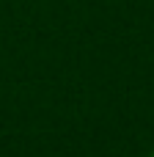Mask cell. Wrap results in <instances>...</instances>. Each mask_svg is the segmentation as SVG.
I'll use <instances>...</instances> for the list:
<instances>
[{
  "label": "cell",
  "instance_id": "1",
  "mask_svg": "<svg viewBox=\"0 0 154 157\" xmlns=\"http://www.w3.org/2000/svg\"><path fill=\"white\" fill-rule=\"evenodd\" d=\"M149 157H154V152H152V155H149Z\"/></svg>",
  "mask_w": 154,
  "mask_h": 157
}]
</instances>
